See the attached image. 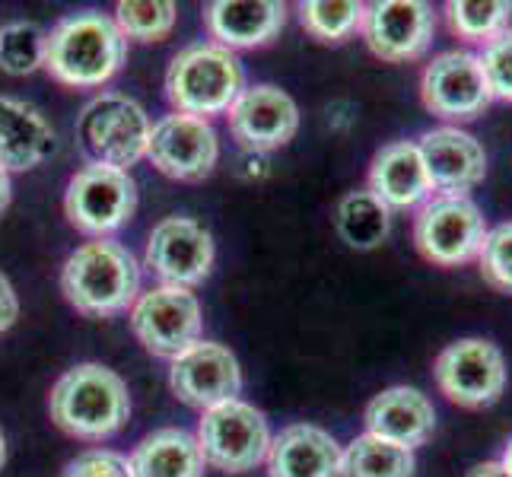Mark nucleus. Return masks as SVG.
<instances>
[{
	"label": "nucleus",
	"mask_w": 512,
	"mask_h": 477,
	"mask_svg": "<svg viewBox=\"0 0 512 477\" xmlns=\"http://www.w3.org/2000/svg\"><path fill=\"white\" fill-rule=\"evenodd\" d=\"M48 414L67 436L102 443L128 423L131 395L125 379L109 366L80 363L67 369L51 388Z\"/></svg>",
	"instance_id": "obj_1"
},
{
	"label": "nucleus",
	"mask_w": 512,
	"mask_h": 477,
	"mask_svg": "<svg viewBox=\"0 0 512 477\" xmlns=\"http://www.w3.org/2000/svg\"><path fill=\"white\" fill-rule=\"evenodd\" d=\"M16 315H20V299H16V290L10 280L0 274V334L13 328Z\"/></svg>",
	"instance_id": "obj_33"
},
{
	"label": "nucleus",
	"mask_w": 512,
	"mask_h": 477,
	"mask_svg": "<svg viewBox=\"0 0 512 477\" xmlns=\"http://www.w3.org/2000/svg\"><path fill=\"white\" fill-rule=\"evenodd\" d=\"M51 150H55V131L45 115L23 99L0 96V169H35Z\"/></svg>",
	"instance_id": "obj_22"
},
{
	"label": "nucleus",
	"mask_w": 512,
	"mask_h": 477,
	"mask_svg": "<svg viewBox=\"0 0 512 477\" xmlns=\"http://www.w3.org/2000/svg\"><path fill=\"white\" fill-rule=\"evenodd\" d=\"M128 58V39L112 16L74 13L45 35V70L64 86L90 90L109 83Z\"/></svg>",
	"instance_id": "obj_2"
},
{
	"label": "nucleus",
	"mask_w": 512,
	"mask_h": 477,
	"mask_svg": "<svg viewBox=\"0 0 512 477\" xmlns=\"http://www.w3.org/2000/svg\"><path fill=\"white\" fill-rule=\"evenodd\" d=\"M497 462H500V465H503V468H506V471L512 474V436H509V443L503 446V455L497 458Z\"/></svg>",
	"instance_id": "obj_36"
},
{
	"label": "nucleus",
	"mask_w": 512,
	"mask_h": 477,
	"mask_svg": "<svg viewBox=\"0 0 512 477\" xmlns=\"http://www.w3.org/2000/svg\"><path fill=\"white\" fill-rule=\"evenodd\" d=\"M226 118L236 144L249 153H271L287 147L299 131V109L293 96L271 83L242 90Z\"/></svg>",
	"instance_id": "obj_15"
},
{
	"label": "nucleus",
	"mask_w": 512,
	"mask_h": 477,
	"mask_svg": "<svg viewBox=\"0 0 512 477\" xmlns=\"http://www.w3.org/2000/svg\"><path fill=\"white\" fill-rule=\"evenodd\" d=\"M487 229L484 210L471 194H433L414 217V245L436 268H462L478 261Z\"/></svg>",
	"instance_id": "obj_6"
},
{
	"label": "nucleus",
	"mask_w": 512,
	"mask_h": 477,
	"mask_svg": "<svg viewBox=\"0 0 512 477\" xmlns=\"http://www.w3.org/2000/svg\"><path fill=\"white\" fill-rule=\"evenodd\" d=\"M417 458L411 449L373 433L357 436L344 449V477H414Z\"/></svg>",
	"instance_id": "obj_25"
},
{
	"label": "nucleus",
	"mask_w": 512,
	"mask_h": 477,
	"mask_svg": "<svg viewBox=\"0 0 512 477\" xmlns=\"http://www.w3.org/2000/svg\"><path fill=\"white\" fill-rule=\"evenodd\" d=\"M10 204V172L0 169V210Z\"/></svg>",
	"instance_id": "obj_35"
},
{
	"label": "nucleus",
	"mask_w": 512,
	"mask_h": 477,
	"mask_svg": "<svg viewBox=\"0 0 512 477\" xmlns=\"http://www.w3.org/2000/svg\"><path fill=\"white\" fill-rule=\"evenodd\" d=\"M420 99L430 115L455 128L481 118L493 102L481 58L465 48L436 55L420 74Z\"/></svg>",
	"instance_id": "obj_9"
},
{
	"label": "nucleus",
	"mask_w": 512,
	"mask_h": 477,
	"mask_svg": "<svg viewBox=\"0 0 512 477\" xmlns=\"http://www.w3.org/2000/svg\"><path fill=\"white\" fill-rule=\"evenodd\" d=\"M169 385L191 408L210 411L217 404L236 401L242 392L239 360L223 344L198 341L172 360Z\"/></svg>",
	"instance_id": "obj_16"
},
{
	"label": "nucleus",
	"mask_w": 512,
	"mask_h": 477,
	"mask_svg": "<svg viewBox=\"0 0 512 477\" xmlns=\"http://www.w3.org/2000/svg\"><path fill=\"white\" fill-rule=\"evenodd\" d=\"M366 4L357 0H309V4H299V23L303 29L319 42H344L363 23Z\"/></svg>",
	"instance_id": "obj_27"
},
{
	"label": "nucleus",
	"mask_w": 512,
	"mask_h": 477,
	"mask_svg": "<svg viewBox=\"0 0 512 477\" xmlns=\"http://www.w3.org/2000/svg\"><path fill=\"white\" fill-rule=\"evenodd\" d=\"M137 210V185L131 172L112 166H86L64 191V214L86 236H109Z\"/></svg>",
	"instance_id": "obj_10"
},
{
	"label": "nucleus",
	"mask_w": 512,
	"mask_h": 477,
	"mask_svg": "<svg viewBox=\"0 0 512 477\" xmlns=\"http://www.w3.org/2000/svg\"><path fill=\"white\" fill-rule=\"evenodd\" d=\"M64 477H134L125 455L109 449H90L67 465Z\"/></svg>",
	"instance_id": "obj_32"
},
{
	"label": "nucleus",
	"mask_w": 512,
	"mask_h": 477,
	"mask_svg": "<svg viewBox=\"0 0 512 477\" xmlns=\"http://www.w3.org/2000/svg\"><path fill=\"white\" fill-rule=\"evenodd\" d=\"M245 90L242 61L217 42H198L172 58L166 74V96L179 115L210 118L233 109Z\"/></svg>",
	"instance_id": "obj_4"
},
{
	"label": "nucleus",
	"mask_w": 512,
	"mask_h": 477,
	"mask_svg": "<svg viewBox=\"0 0 512 477\" xmlns=\"http://www.w3.org/2000/svg\"><path fill=\"white\" fill-rule=\"evenodd\" d=\"M134 477H204V455L188 430L166 427L144 436L131 455Z\"/></svg>",
	"instance_id": "obj_23"
},
{
	"label": "nucleus",
	"mask_w": 512,
	"mask_h": 477,
	"mask_svg": "<svg viewBox=\"0 0 512 477\" xmlns=\"http://www.w3.org/2000/svg\"><path fill=\"white\" fill-rule=\"evenodd\" d=\"M4 458H7V443H4V433H0V468H4Z\"/></svg>",
	"instance_id": "obj_37"
},
{
	"label": "nucleus",
	"mask_w": 512,
	"mask_h": 477,
	"mask_svg": "<svg viewBox=\"0 0 512 477\" xmlns=\"http://www.w3.org/2000/svg\"><path fill=\"white\" fill-rule=\"evenodd\" d=\"M45 64V32L35 23H10L0 29V70L26 77Z\"/></svg>",
	"instance_id": "obj_29"
},
{
	"label": "nucleus",
	"mask_w": 512,
	"mask_h": 477,
	"mask_svg": "<svg viewBox=\"0 0 512 477\" xmlns=\"http://www.w3.org/2000/svg\"><path fill=\"white\" fill-rule=\"evenodd\" d=\"M465 477H512L500 462H481V465H474Z\"/></svg>",
	"instance_id": "obj_34"
},
{
	"label": "nucleus",
	"mask_w": 512,
	"mask_h": 477,
	"mask_svg": "<svg viewBox=\"0 0 512 477\" xmlns=\"http://www.w3.org/2000/svg\"><path fill=\"white\" fill-rule=\"evenodd\" d=\"M446 20L462 42L484 48L512 26V4L509 0H449Z\"/></svg>",
	"instance_id": "obj_26"
},
{
	"label": "nucleus",
	"mask_w": 512,
	"mask_h": 477,
	"mask_svg": "<svg viewBox=\"0 0 512 477\" xmlns=\"http://www.w3.org/2000/svg\"><path fill=\"white\" fill-rule=\"evenodd\" d=\"M478 271L493 290L512 296V220L487 229L478 255Z\"/></svg>",
	"instance_id": "obj_30"
},
{
	"label": "nucleus",
	"mask_w": 512,
	"mask_h": 477,
	"mask_svg": "<svg viewBox=\"0 0 512 477\" xmlns=\"http://www.w3.org/2000/svg\"><path fill=\"white\" fill-rule=\"evenodd\" d=\"M417 147L436 194H468L484 182L487 153L471 131L443 125L423 134Z\"/></svg>",
	"instance_id": "obj_17"
},
{
	"label": "nucleus",
	"mask_w": 512,
	"mask_h": 477,
	"mask_svg": "<svg viewBox=\"0 0 512 477\" xmlns=\"http://www.w3.org/2000/svg\"><path fill=\"white\" fill-rule=\"evenodd\" d=\"M363 42L388 64H408L430 51L436 13L423 0H376L363 13Z\"/></svg>",
	"instance_id": "obj_12"
},
{
	"label": "nucleus",
	"mask_w": 512,
	"mask_h": 477,
	"mask_svg": "<svg viewBox=\"0 0 512 477\" xmlns=\"http://www.w3.org/2000/svg\"><path fill=\"white\" fill-rule=\"evenodd\" d=\"M147 156L156 169L169 175V179L201 182L217 166L220 140L210 121L172 112L153 125Z\"/></svg>",
	"instance_id": "obj_13"
},
{
	"label": "nucleus",
	"mask_w": 512,
	"mask_h": 477,
	"mask_svg": "<svg viewBox=\"0 0 512 477\" xmlns=\"http://www.w3.org/2000/svg\"><path fill=\"white\" fill-rule=\"evenodd\" d=\"M175 16H179V7L172 0H147V4L121 0L115 7V26L121 29L125 39L163 42L175 26Z\"/></svg>",
	"instance_id": "obj_28"
},
{
	"label": "nucleus",
	"mask_w": 512,
	"mask_h": 477,
	"mask_svg": "<svg viewBox=\"0 0 512 477\" xmlns=\"http://www.w3.org/2000/svg\"><path fill=\"white\" fill-rule=\"evenodd\" d=\"M481 67L493 102H512V26L481 48Z\"/></svg>",
	"instance_id": "obj_31"
},
{
	"label": "nucleus",
	"mask_w": 512,
	"mask_h": 477,
	"mask_svg": "<svg viewBox=\"0 0 512 477\" xmlns=\"http://www.w3.org/2000/svg\"><path fill=\"white\" fill-rule=\"evenodd\" d=\"M150 118L121 93L96 96L77 118V144L90 166L125 169L140 163L150 147Z\"/></svg>",
	"instance_id": "obj_5"
},
{
	"label": "nucleus",
	"mask_w": 512,
	"mask_h": 477,
	"mask_svg": "<svg viewBox=\"0 0 512 477\" xmlns=\"http://www.w3.org/2000/svg\"><path fill=\"white\" fill-rule=\"evenodd\" d=\"M436 388L452 404L481 411L497 404L506 392L509 369L503 350L487 338H458L439 350L433 363Z\"/></svg>",
	"instance_id": "obj_7"
},
{
	"label": "nucleus",
	"mask_w": 512,
	"mask_h": 477,
	"mask_svg": "<svg viewBox=\"0 0 512 477\" xmlns=\"http://www.w3.org/2000/svg\"><path fill=\"white\" fill-rule=\"evenodd\" d=\"M338 236L357 252H373L392 233V210H388L369 188L347 191L334 210Z\"/></svg>",
	"instance_id": "obj_24"
},
{
	"label": "nucleus",
	"mask_w": 512,
	"mask_h": 477,
	"mask_svg": "<svg viewBox=\"0 0 512 477\" xmlns=\"http://www.w3.org/2000/svg\"><path fill=\"white\" fill-rule=\"evenodd\" d=\"M131 328L153 357L175 360L201 341V303L185 287H156L131 309Z\"/></svg>",
	"instance_id": "obj_11"
},
{
	"label": "nucleus",
	"mask_w": 512,
	"mask_h": 477,
	"mask_svg": "<svg viewBox=\"0 0 512 477\" xmlns=\"http://www.w3.org/2000/svg\"><path fill=\"white\" fill-rule=\"evenodd\" d=\"M194 439H198L204 465H214L226 474H245L258 468L271 449L268 420L258 408L239 398L204 411Z\"/></svg>",
	"instance_id": "obj_8"
},
{
	"label": "nucleus",
	"mask_w": 512,
	"mask_h": 477,
	"mask_svg": "<svg viewBox=\"0 0 512 477\" xmlns=\"http://www.w3.org/2000/svg\"><path fill=\"white\" fill-rule=\"evenodd\" d=\"M369 191L388 210H414L433 198V182L423 166L417 140H392L369 163Z\"/></svg>",
	"instance_id": "obj_20"
},
{
	"label": "nucleus",
	"mask_w": 512,
	"mask_h": 477,
	"mask_svg": "<svg viewBox=\"0 0 512 477\" xmlns=\"http://www.w3.org/2000/svg\"><path fill=\"white\" fill-rule=\"evenodd\" d=\"M287 23V4L277 0H217L204 10V26L223 48H261Z\"/></svg>",
	"instance_id": "obj_21"
},
{
	"label": "nucleus",
	"mask_w": 512,
	"mask_h": 477,
	"mask_svg": "<svg viewBox=\"0 0 512 477\" xmlns=\"http://www.w3.org/2000/svg\"><path fill=\"white\" fill-rule=\"evenodd\" d=\"M366 433L404 449H420L436 433L433 401L414 385H392L366 404Z\"/></svg>",
	"instance_id": "obj_18"
},
{
	"label": "nucleus",
	"mask_w": 512,
	"mask_h": 477,
	"mask_svg": "<svg viewBox=\"0 0 512 477\" xmlns=\"http://www.w3.org/2000/svg\"><path fill=\"white\" fill-rule=\"evenodd\" d=\"M147 268L166 287H194L214 268V236L191 217H166L147 242Z\"/></svg>",
	"instance_id": "obj_14"
},
{
	"label": "nucleus",
	"mask_w": 512,
	"mask_h": 477,
	"mask_svg": "<svg viewBox=\"0 0 512 477\" xmlns=\"http://www.w3.org/2000/svg\"><path fill=\"white\" fill-rule=\"evenodd\" d=\"M61 290L80 315L109 318L134 306L140 290V264L121 242H86L64 261Z\"/></svg>",
	"instance_id": "obj_3"
},
{
	"label": "nucleus",
	"mask_w": 512,
	"mask_h": 477,
	"mask_svg": "<svg viewBox=\"0 0 512 477\" xmlns=\"http://www.w3.org/2000/svg\"><path fill=\"white\" fill-rule=\"evenodd\" d=\"M268 477H344V449L315 423H290L271 439Z\"/></svg>",
	"instance_id": "obj_19"
}]
</instances>
